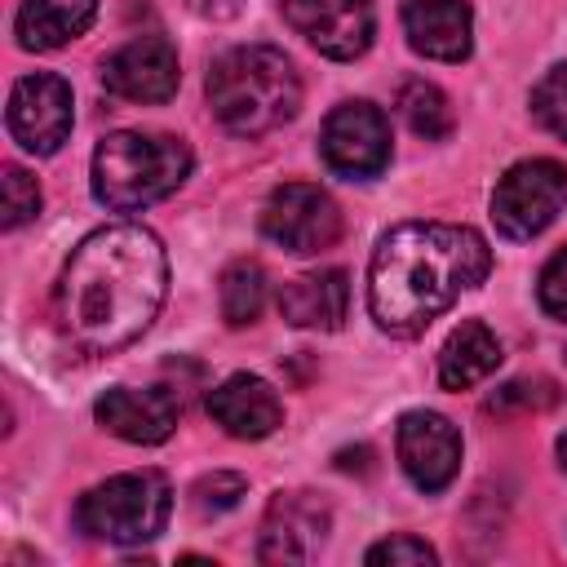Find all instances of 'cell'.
<instances>
[{
  "instance_id": "2e32d148",
  "label": "cell",
  "mask_w": 567,
  "mask_h": 567,
  "mask_svg": "<svg viewBox=\"0 0 567 567\" xmlns=\"http://www.w3.org/2000/svg\"><path fill=\"white\" fill-rule=\"evenodd\" d=\"M208 416L226 434H235V439H266V434L279 430L284 403H279V394L261 377L235 372L217 390H208Z\"/></svg>"
},
{
  "instance_id": "7402d4cb",
  "label": "cell",
  "mask_w": 567,
  "mask_h": 567,
  "mask_svg": "<svg viewBox=\"0 0 567 567\" xmlns=\"http://www.w3.org/2000/svg\"><path fill=\"white\" fill-rule=\"evenodd\" d=\"M532 115L545 133L567 142V62H558L540 75V84L532 89Z\"/></svg>"
},
{
  "instance_id": "8992f818",
  "label": "cell",
  "mask_w": 567,
  "mask_h": 567,
  "mask_svg": "<svg viewBox=\"0 0 567 567\" xmlns=\"http://www.w3.org/2000/svg\"><path fill=\"white\" fill-rule=\"evenodd\" d=\"M567 199V168L558 159H518L492 190V221L505 239L540 235Z\"/></svg>"
},
{
  "instance_id": "7a4b0ae2",
  "label": "cell",
  "mask_w": 567,
  "mask_h": 567,
  "mask_svg": "<svg viewBox=\"0 0 567 567\" xmlns=\"http://www.w3.org/2000/svg\"><path fill=\"white\" fill-rule=\"evenodd\" d=\"M492 270V248L478 230L452 221H403L381 235L368 266V310L394 337L425 332L465 288Z\"/></svg>"
},
{
  "instance_id": "3957f363",
  "label": "cell",
  "mask_w": 567,
  "mask_h": 567,
  "mask_svg": "<svg viewBox=\"0 0 567 567\" xmlns=\"http://www.w3.org/2000/svg\"><path fill=\"white\" fill-rule=\"evenodd\" d=\"M208 106L235 137H266L301 111V80L284 49L239 44L208 71Z\"/></svg>"
},
{
  "instance_id": "52a82bcc",
  "label": "cell",
  "mask_w": 567,
  "mask_h": 567,
  "mask_svg": "<svg viewBox=\"0 0 567 567\" xmlns=\"http://www.w3.org/2000/svg\"><path fill=\"white\" fill-rule=\"evenodd\" d=\"M261 235L279 244L284 252L310 257L337 244L341 235V208L337 199L315 182H284L270 190L261 208Z\"/></svg>"
},
{
  "instance_id": "5b68a950",
  "label": "cell",
  "mask_w": 567,
  "mask_h": 567,
  "mask_svg": "<svg viewBox=\"0 0 567 567\" xmlns=\"http://www.w3.org/2000/svg\"><path fill=\"white\" fill-rule=\"evenodd\" d=\"M168 509H173L168 478L159 470H128V474H111L106 483L80 496L75 527L106 545H137L164 532Z\"/></svg>"
},
{
  "instance_id": "cb8c5ba5",
  "label": "cell",
  "mask_w": 567,
  "mask_h": 567,
  "mask_svg": "<svg viewBox=\"0 0 567 567\" xmlns=\"http://www.w3.org/2000/svg\"><path fill=\"white\" fill-rule=\"evenodd\" d=\"M244 487H248V483H244L239 474L217 470V474H204V478L190 487V505H195V514L217 518V514H226V509H235V505H239Z\"/></svg>"
},
{
  "instance_id": "5bb4252c",
  "label": "cell",
  "mask_w": 567,
  "mask_h": 567,
  "mask_svg": "<svg viewBox=\"0 0 567 567\" xmlns=\"http://www.w3.org/2000/svg\"><path fill=\"white\" fill-rule=\"evenodd\" d=\"M93 416L102 430H111L115 439L124 443H164L177 421H182V399L168 390V385H151V390H128V385H115L106 390L97 403H93Z\"/></svg>"
},
{
  "instance_id": "6da1fadb",
  "label": "cell",
  "mask_w": 567,
  "mask_h": 567,
  "mask_svg": "<svg viewBox=\"0 0 567 567\" xmlns=\"http://www.w3.org/2000/svg\"><path fill=\"white\" fill-rule=\"evenodd\" d=\"M168 292V257L155 230L115 221L84 235L58 275V328L80 354H115L137 341Z\"/></svg>"
},
{
  "instance_id": "ba28073f",
  "label": "cell",
  "mask_w": 567,
  "mask_h": 567,
  "mask_svg": "<svg viewBox=\"0 0 567 567\" xmlns=\"http://www.w3.org/2000/svg\"><path fill=\"white\" fill-rule=\"evenodd\" d=\"M71 120H75L71 84L53 71L22 75L4 106V124L27 155H53L71 137Z\"/></svg>"
},
{
  "instance_id": "8fae6325",
  "label": "cell",
  "mask_w": 567,
  "mask_h": 567,
  "mask_svg": "<svg viewBox=\"0 0 567 567\" xmlns=\"http://www.w3.org/2000/svg\"><path fill=\"white\" fill-rule=\"evenodd\" d=\"M177 80H182L177 49L164 35H137L102 62L106 93L120 97V102H137V106L168 102L177 93Z\"/></svg>"
},
{
  "instance_id": "44dd1931",
  "label": "cell",
  "mask_w": 567,
  "mask_h": 567,
  "mask_svg": "<svg viewBox=\"0 0 567 567\" xmlns=\"http://www.w3.org/2000/svg\"><path fill=\"white\" fill-rule=\"evenodd\" d=\"M394 106H399V115L408 120V128H412L416 137H425V142H439V137L452 133V106H447L443 89L430 84V80H408V84L399 89Z\"/></svg>"
},
{
  "instance_id": "d4e9b609",
  "label": "cell",
  "mask_w": 567,
  "mask_h": 567,
  "mask_svg": "<svg viewBox=\"0 0 567 567\" xmlns=\"http://www.w3.org/2000/svg\"><path fill=\"white\" fill-rule=\"evenodd\" d=\"M439 554H434V545H425L421 536H412V532H399V536H390V540H377L372 549H368V563H390V567H430Z\"/></svg>"
},
{
  "instance_id": "4fadbf2b",
  "label": "cell",
  "mask_w": 567,
  "mask_h": 567,
  "mask_svg": "<svg viewBox=\"0 0 567 567\" xmlns=\"http://www.w3.org/2000/svg\"><path fill=\"white\" fill-rule=\"evenodd\" d=\"M328 505L315 492H279L261 523V563H310L328 540Z\"/></svg>"
},
{
  "instance_id": "277c9868",
  "label": "cell",
  "mask_w": 567,
  "mask_h": 567,
  "mask_svg": "<svg viewBox=\"0 0 567 567\" xmlns=\"http://www.w3.org/2000/svg\"><path fill=\"white\" fill-rule=\"evenodd\" d=\"M190 173V146L168 133H111L93 151V195L111 213H142L168 199Z\"/></svg>"
},
{
  "instance_id": "83f0119b",
  "label": "cell",
  "mask_w": 567,
  "mask_h": 567,
  "mask_svg": "<svg viewBox=\"0 0 567 567\" xmlns=\"http://www.w3.org/2000/svg\"><path fill=\"white\" fill-rule=\"evenodd\" d=\"M186 9H190V13H199V18L221 22V18H235V13L244 9V0H186Z\"/></svg>"
},
{
  "instance_id": "603a6c76",
  "label": "cell",
  "mask_w": 567,
  "mask_h": 567,
  "mask_svg": "<svg viewBox=\"0 0 567 567\" xmlns=\"http://www.w3.org/2000/svg\"><path fill=\"white\" fill-rule=\"evenodd\" d=\"M0 208H4V230H18L22 221H31L40 213V186L27 168L18 164H4V177H0Z\"/></svg>"
},
{
  "instance_id": "7c38bea8",
  "label": "cell",
  "mask_w": 567,
  "mask_h": 567,
  "mask_svg": "<svg viewBox=\"0 0 567 567\" xmlns=\"http://www.w3.org/2000/svg\"><path fill=\"white\" fill-rule=\"evenodd\" d=\"M399 465L421 492H443L461 470V434L439 412H408L394 434Z\"/></svg>"
},
{
  "instance_id": "4316f807",
  "label": "cell",
  "mask_w": 567,
  "mask_h": 567,
  "mask_svg": "<svg viewBox=\"0 0 567 567\" xmlns=\"http://www.w3.org/2000/svg\"><path fill=\"white\" fill-rule=\"evenodd\" d=\"M536 297H540V306H545L554 319H567V248H558V252L545 261Z\"/></svg>"
},
{
  "instance_id": "f1b7e54d",
  "label": "cell",
  "mask_w": 567,
  "mask_h": 567,
  "mask_svg": "<svg viewBox=\"0 0 567 567\" xmlns=\"http://www.w3.org/2000/svg\"><path fill=\"white\" fill-rule=\"evenodd\" d=\"M558 461H563V470H567V430L558 434Z\"/></svg>"
},
{
  "instance_id": "9c48e42d",
  "label": "cell",
  "mask_w": 567,
  "mask_h": 567,
  "mask_svg": "<svg viewBox=\"0 0 567 567\" xmlns=\"http://www.w3.org/2000/svg\"><path fill=\"white\" fill-rule=\"evenodd\" d=\"M323 164L341 177H377L390 164V120L372 102H341L319 133Z\"/></svg>"
},
{
  "instance_id": "484cf974",
  "label": "cell",
  "mask_w": 567,
  "mask_h": 567,
  "mask_svg": "<svg viewBox=\"0 0 567 567\" xmlns=\"http://www.w3.org/2000/svg\"><path fill=\"white\" fill-rule=\"evenodd\" d=\"M540 385H549V381H532V377H518V381H505L492 399H487V412H527V408H549L554 399H558V390H545V394H536Z\"/></svg>"
},
{
  "instance_id": "d6986e66",
  "label": "cell",
  "mask_w": 567,
  "mask_h": 567,
  "mask_svg": "<svg viewBox=\"0 0 567 567\" xmlns=\"http://www.w3.org/2000/svg\"><path fill=\"white\" fill-rule=\"evenodd\" d=\"M93 13H97V0H22L18 44L31 53L62 49L93 27Z\"/></svg>"
},
{
  "instance_id": "ffe728a7",
  "label": "cell",
  "mask_w": 567,
  "mask_h": 567,
  "mask_svg": "<svg viewBox=\"0 0 567 567\" xmlns=\"http://www.w3.org/2000/svg\"><path fill=\"white\" fill-rule=\"evenodd\" d=\"M217 301H221V319L230 328L252 323L266 306V270L257 261H230L217 284Z\"/></svg>"
},
{
  "instance_id": "30bf717a",
  "label": "cell",
  "mask_w": 567,
  "mask_h": 567,
  "mask_svg": "<svg viewBox=\"0 0 567 567\" xmlns=\"http://www.w3.org/2000/svg\"><path fill=\"white\" fill-rule=\"evenodd\" d=\"M279 9L297 35H306L323 58H337V62L368 53L377 35L372 0H279Z\"/></svg>"
},
{
  "instance_id": "ac0fdd59",
  "label": "cell",
  "mask_w": 567,
  "mask_h": 567,
  "mask_svg": "<svg viewBox=\"0 0 567 567\" xmlns=\"http://www.w3.org/2000/svg\"><path fill=\"white\" fill-rule=\"evenodd\" d=\"M501 363V341L483 319H465L447 332L439 350V385L443 390H470Z\"/></svg>"
},
{
  "instance_id": "e0dca14e",
  "label": "cell",
  "mask_w": 567,
  "mask_h": 567,
  "mask_svg": "<svg viewBox=\"0 0 567 567\" xmlns=\"http://www.w3.org/2000/svg\"><path fill=\"white\" fill-rule=\"evenodd\" d=\"M346 310H350V284H346V270H337V266L297 275L279 288V315L292 328L332 332V328H341Z\"/></svg>"
},
{
  "instance_id": "9a60e30c",
  "label": "cell",
  "mask_w": 567,
  "mask_h": 567,
  "mask_svg": "<svg viewBox=\"0 0 567 567\" xmlns=\"http://www.w3.org/2000/svg\"><path fill=\"white\" fill-rule=\"evenodd\" d=\"M403 35L421 58L465 62L474 49V13L465 0H408Z\"/></svg>"
}]
</instances>
